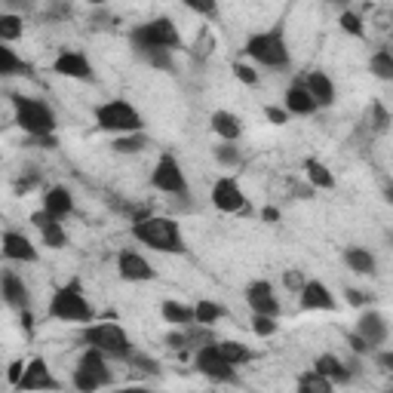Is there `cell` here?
<instances>
[{
  "label": "cell",
  "mask_w": 393,
  "mask_h": 393,
  "mask_svg": "<svg viewBox=\"0 0 393 393\" xmlns=\"http://www.w3.org/2000/svg\"><path fill=\"white\" fill-rule=\"evenodd\" d=\"M129 363L136 366V369L148 372V375H157V372H160V366H157V359H150V356H145V354H132V356H129Z\"/></svg>",
  "instance_id": "41"
},
{
  "label": "cell",
  "mask_w": 393,
  "mask_h": 393,
  "mask_svg": "<svg viewBox=\"0 0 393 393\" xmlns=\"http://www.w3.org/2000/svg\"><path fill=\"white\" fill-rule=\"evenodd\" d=\"M150 185H154L157 191H163V194H169V197H185L188 194V179H185V172H181V166L172 154H163L160 160H157L154 175H150Z\"/></svg>",
  "instance_id": "9"
},
{
  "label": "cell",
  "mask_w": 393,
  "mask_h": 393,
  "mask_svg": "<svg viewBox=\"0 0 393 393\" xmlns=\"http://www.w3.org/2000/svg\"><path fill=\"white\" fill-rule=\"evenodd\" d=\"M31 224L40 231V237H44V243L49 249H62V246H68V233L62 231V224H58L56 215H49L46 209H40V212L31 215Z\"/></svg>",
  "instance_id": "15"
},
{
  "label": "cell",
  "mask_w": 393,
  "mask_h": 393,
  "mask_svg": "<svg viewBox=\"0 0 393 393\" xmlns=\"http://www.w3.org/2000/svg\"><path fill=\"white\" fill-rule=\"evenodd\" d=\"M212 157L221 166H237L240 163V150H237V145H233V141H221V145L212 150Z\"/></svg>",
  "instance_id": "38"
},
{
  "label": "cell",
  "mask_w": 393,
  "mask_h": 393,
  "mask_svg": "<svg viewBox=\"0 0 393 393\" xmlns=\"http://www.w3.org/2000/svg\"><path fill=\"white\" fill-rule=\"evenodd\" d=\"M25 34V22L22 15H13V13H0V44H13Z\"/></svg>",
  "instance_id": "29"
},
{
  "label": "cell",
  "mask_w": 393,
  "mask_h": 393,
  "mask_svg": "<svg viewBox=\"0 0 393 393\" xmlns=\"http://www.w3.org/2000/svg\"><path fill=\"white\" fill-rule=\"evenodd\" d=\"M316 372L323 375V378H329L332 384H347L350 378H354V372L347 369L344 363H341L338 356H332V354H323L320 359H316V366H314Z\"/></svg>",
  "instance_id": "23"
},
{
  "label": "cell",
  "mask_w": 393,
  "mask_h": 393,
  "mask_svg": "<svg viewBox=\"0 0 393 393\" xmlns=\"http://www.w3.org/2000/svg\"><path fill=\"white\" fill-rule=\"evenodd\" d=\"M246 56L255 58L258 65H267V68H286L289 65V46H286V37H283V25L249 37L246 40Z\"/></svg>",
  "instance_id": "4"
},
{
  "label": "cell",
  "mask_w": 393,
  "mask_h": 393,
  "mask_svg": "<svg viewBox=\"0 0 393 393\" xmlns=\"http://www.w3.org/2000/svg\"><path fill=\"white\" fill-rule=\"evenodd\" d=\"M347 344H350V350H354V354H359V356H366V354H372V350H375L369 341L359 338L356 332H350V335H347Z\"/></svg>",
  "instance_id": "44"
},
{
  "label": "cell",
  "mask_w": 393,
  "mask_h": 393,
  "mask_svg": "<svg viewBox=\"0 0 393 393\" xmlns=\"http://www.w3.org/2000/svg\"><path fill=\"white\" fill-rule=\"evenodd\" d=\"M307 93L314 96V102L320 105V108H329L332 102H335V86H332V80H329V74H323V71H311L307 74Z\"/></svg>",
  "instance_id": "19"
},
{
  "label": "cell",
  "mask_w": 393,
  "mask_h": 393,
  "mask_svg": "<svg viewBox=\"0 0 393 393\" xmlns=\"http://www.w3.org/2000/svg\"><path fill=\"white\" fill-rule=\"evenodd\" d=\"M111 148L117 150V154H138L141 148H148V141H145L141 132H136V136H117Z\"/></svg>",
  "instance_id": "37"
},
{
  "label": "cell",
  "mask_w": 393,
  "mask_h": 393,
  "mask_svg": "<svg viewBox=\"0 0 393 393\" xmlns=\"http://www.w3.org/2000/svg\"><path fill=\"white\" fill-rule=\"evenodd\" d=\"M136 56L141 62H148L150 68H160V71H175V58L169 49H136Z\"/></svg>",
  "instance_id": "30"
},
{
  "label": "cell",
  "mask_w": 393,
  "mask_h": 393,
  "mask_svg": "<svg viewBox=\"0 0 393 393\" xmlns=\"http://www.w3.org/2000/svg\"><path fill=\"white\" fill-rule=\"evenodd\" d=\"M283 283H286V289L298 292V295H301V289L307 286V280H304V273H301V271H286V277H283Z\"/></svg>",
  "instance_id": "43"
},
{
  "label": "cell",
  "mask_w": 393,
  "mask_h": 393,
  "mask_svg": "<svg viewBox=\"0 0 393 393\" xmlns=\"http://www.w3.org/2000/svg\"><path fill=\"white\" fill-rule=\"evenodd\" d=\"M80 369L102 375L105 381H114V375H111V369H108V363H105V354H102V350H96V347H86V350H83V356H80Z\"/></svg>",
  "instance_id": "27"
},
{
  "label": "cell",
  "mask_w": 393,
  "mask_h": 393,
  "mask_svg": "<svg viewBox=\"0 0 393 393\" xmlns=\"http://www.w3.org/2000/svg\"><path fill=\"white\" fill-rule=\"evenodd\" d=\"M129 40L136 49H179L181 46V34L179 28L172 25V19H166V15H160V19H150L145 25H136V28L129 31Z\"/></svg>",
  "instance_id": "5"
},
{
  "label": "cell",
  "mask_w": 393,
  "mask_h": 393,
  "mask_svg": "<svg viewBox=\"0 0 393 393\" xmlns=\"http://www.w3.org/2000/svg\"><path fill=\"white\" fill-rule=\"evenodd\" d=\"M246 301H249V307H252L255 314L273 316V320L280 316V301H277V295H273V286L267 280L249 283V286H246Z\"/></svg>",
  "instance_id": "13"
},
{
  "label": "cell",
  "mask_w": 393,
  "mask_h": 393,
  "mask_svg": "<svg viewBox=\"0 0 393 393\" xmlns=\"http://www.w3.org/2000/svg\"><path fill=\"white\" fill-rule=\"evenodd\" d=\"M4 301L13 307V311H28V304H31V292H28V286L15 277L13 271H6L4 273Z\"/></svg>",
  "instance_id": "18"
},
{
  "label": "cell",
  "mask_w": 393,
  "mask_h": 393,
  "mask_svg": "<svg viewBox=\"0 0 393 393\" xmlns=\"http://www.w3.org/2000/svg\"><path fill=\"white\" fill-rule=\"evenodd\" d=\"M316 108H320V105L314 102V96L307 93V86H301V83H292V86L286 89V111L289 114L307 117V114H314Z\"/></svg>",
  "instance_id": "21"
},
{
  "label": "cell",
  "mask_w": 393,
  "mask_h": 393,
  "mask_svg": "<svg viewBox=\"0 0 393 393\" xmlns=\"http://www.w3.org/2000/svg\"><path fill=\"white\" fill-rule=\"evenodd\" d=\"M304 169H307V179H311L314 188H320V191H332V188H335V175H332L329 166H323L320 160H307Z\"/></svg>",
  "instance_id": "28"
},
{
  "label": "cell",
  "mask_w": 393,
  "mask_h": 393,
  "mask_svg": "<svg viewBox=\"0 0 393 393\" xmlns=\"http://www.w3.org/2000/svg\"><path fill=\"white\" fill-rule=\"evenodd\" d=\"M344 262H347L350 271L363 273V277H372V273H375V255L369 252V249L347 246V249H344Z\"/></svg>",
  "instance_id": "25"
},
{
  "label": "cell",
  "mask_w": 393,
  "mask_h": 393,
  "mask_svg": "<svg viewBox=\"0 0 393 393\" xmlns=\"http://www.w3.org/2000/svg\"><path fill=\"white\" fill-rule=\"evenodd\" d=\"M347 301L350 304H356V307H363V304H369V295L359 292V289H347Z\"/></svg>",
  "instance_id": "48"
},
{
  "label": "cell",
  "mask_w": 393,
  "mask_h": 393,
  "mask_svg": "<svg viewBox=\"0 0 393 393\" xmlns=\"http://www.w3.org/2000/svg\"><path fill=\"white\" fill-rule=\"evenodd\" d=\"M0 74L13 77V74H25V62L10 49V44H0Z\"/></svg>",
  "instance_id": "36"
},
{
  "label": "cell",
  "mask_w": 393,
  "mask_h": 393,
  "mask_svg": "<svg viewBox=\"0 0 393 393\" xmlns=\"http://www.w3.org/2000/svg\"><path fill=\"white\" fill-rule=\"evenodd\" d=\"M117 393H150L148 387H123V390H117Z\"/></svg>",
  "instance_id": "53"
},
{
  "label": "cell",
  "mask_w": 393,
  "mask_h": 393,
  "mask_svg": "<svg viewBox=\"0 0 393 393\" xmlns=\"http://www.w3.org/2000/svg\"><path fill=\"white\" fill-rule=\"evenodd\" d=\"M341 28H344L350 37H366L363 19H359L356 13H350V10H344V13H341Z\"/></svg>",
  "instance_id": "40"
},
{
  "label": "cell",
  "mask_w": 393,
  "mask_h": 393,
  "mask_svg": "<svg viewBox=\"0 0 393 393\" xmlns=\"http://www.w3.org/2000/svg\"><path fill=\"white\" fill-rule=\"evenodd\" d=\"M264 117L273 123V127H283V123L289 120V111H280V108H271V105H267V108H264Z\"/></svg>",
  "instance_id": "46"
},
{
  "label": "cell",
  "mask_w": 393,
  "mask_h": 393,
  "mask_svg": "<svg viewBox=\"0 0 393 393\" xmlns=\"http://www.w3.org/2000/svg\"><path fill=\"white\" fill-rule=\"evenodd\" d=\"M111 381H105L102 375H96V372H86V369H80L77 366V372H74V387L83 390V393H96L98 387H108Z\"/></svg>",
  "instance_id": "35"
},
{
  "label": "cell",
  "mask_w": 393,
  "mask_h": 393,
  "mask_svg": "<svg viewBox=\"0 0 393 393\" xmlns=\"http://www.w3.org/2000/svg\"><path fill=\"white\" fill-rule=\"evenodd\" d=\"M375 363H378L384 372L393 375V350H381V354H375Z\"/></svg>",
  "instance_id": "47"
},
{
  "label": "cell",
  "mask_w": 393,
  "mask_h": 393,
  "mask_svg": "<svg viewBox=\"0 0 393 393\" xmlns=\"http://www.w3.org/2000/svg\"><path fill=\"white\" fill-rule=\"evenodd\" d=\"M49 316L62 323H80V326L93 320V307H89L86 295H83L80 280H68L62 289H56L53 301H49Z\"/></svg>",
  "instance_id": "2"
},
{
  "label": "cell",
  "mask_w": 393,
  "mask_h": 393,
  "mask_svg": "<svg viewBox=\"0 0 393 393\" xmlns=\"http://www.w3.org/2000/svg\"><path fill=\"white\" fill-rule=\"evenodd\" d=\"M219 350L233 366H246L249 359H252V350H249L246 344H240V341H219Z\"/></svg>",
  "instance_id": "33"
},
{
  "label": "cell",
  "mask_w": 393,
  "mask_h": 393,
  "mask_svg": "<svg viewBox=\"0 0 393 393\" xmlns=\"http://www.w3.org/2000/svg\"><path fill=\"white\" fill-rule=\"evenodd\" d=\"M356 335H359V338H366L372 347H375V344H381V341L387 338V326H384V316H381V314H375V311L363 314V316H359V323H356Z\"/></svg>",
  "instance_id": "20"
},
{
  "label": "cell",
  "mask_w": 393,
  "mask_h": 393,
  "mask_svg": "<svg viewBox=\"0 0 393 393\" xmlns=\"http://www.w3.org/2000/svg\"><path fill=\"white\" fill-rule=\"evenodd\" d=\"M369 68H372V74L378 80H393V53L390 49H378V53L372 56Z\"/></svg>",
  "instance_id": "34"
},
{
  "label": "cell",
  "mask_w": 393,
  "mask_h": 393,
  "mask_svg": "<svg viewBox=\"0 0 393 393\" xmlns=\"http://www.w3.org/2000/svg\"><path fill=\"white\" fill-rule=\"evenodd\" d=\"M301 311H338V301L326 283L307 280V286L301 289Z\"/></svg>",
  "instance_id": "14"
},
{
  "label": "cell",
  "mask_w": 393,
  "mask_h": 393,
  "mask_svg": "<svg viewBox=\"0 0 393 393\" xmlns=\"http://www.w3.org/2000/svg\"><path fill=\"white\" fill-rule=\"evenodd\" d=\"M194 366H197V372L206 375L209 381H219V384H237L240 381L237 378V366L224 359V354L219 350V341H215V344L200 347L197 356H194Z\"/></svg>",
  "instance_id": "8"
},
{
  "label": "cell",
  "mask_w": 393,
  "mask_h": 393,
  "mask_svg": "<svg viewBox=\"0 0 393 393\" xmlns=\"http://www.w3.org/2000/svg\"><path fill=\"white\" fill-rule=\"evenodd\" d=\"M188 10L203 13V15H215V10H219V6H215V4H197V0H191V4H188Z\"/></svg>",
  "instance_id": "49"
},
{
  "label": "cell",
  "mask_w": 393,
  "mask_h": 393,
  "mask_svg": "<svg viewBox=\"0 0 393 393\" xmlns=\"http://www.w3.org/2000/svg\"><path fill=\"white\" fill-rule=\"evenodd\" d=\"M160 314H163V320L172 323V326H194L197 323V311H194V307L179 304V301H163Z\"/></svg>",
  "instance_id": "26"
},
{
  "label": "cell",
  "mask_w": 393,
  "mask_h": 393,
  "mask_svg": "<svg viewBox=\"0 0 393 393\" xmlns=\"http://www.w3.org/2000/svg\"><path fill=\"white\" fill-rule=\"evenodd\" d=\"M44 209H46L49 215H56V219H65V215H71V212H74V197H71V191L62 188V185L49 188L46 197H44Z\"/></svg>",
  "instance_id": "22"
},
{
  "label": "cell",
  "mask_w": 393,
  "mask_h": 393,
  "mask_svg": "<svg viewBox=\"0 0 393 393\" xmlns=\"http://www.w3.org/2000/svg\"><path fill=\"white\" fill-rule=\"evenodd\" d=\"M212 203L215 209H221V212H249V203L243 197V191L233 179H219L212 185Z\"/></svg>",
  "instance_id": "12"
},
{
  "label": "cell",
  "mask_w": 393,
  "mask_h": 393,
  "mask_svg": "<svg viewBox=\"0 0 393 393\" xmlns=\"http://www.w3.org/2000/svg\"><path fill=\"white\" fill-rule=\"evenodd\" d=\"M117 271H120V277L129 280V283L154 280V267H150L148 258H141L138 252H120L117 255Z\"/></svg>",
  "instance_id": "16"
},
{
  "label": "cell",
  "mask_w": 393,
  "mask_h": 393,
  "mask_svg": "<svg viewBox=\"0 0 393 393\" xmlns=\"http://www.w3.org/2000/svg\"><path fill=\"white\" fill-rule=\"evenodd\" d=\"M31 320H34V316H31V311H22V326H25V329H31V326H34Z\"/></svg>",
  "instance_id": "52"
},
{
  "label": "cell",
  "mask_w": 393,
  "mask_h": 393,
  "mask_svg": "<svg viewBox=\"0 0 393 393\" xmlns=\"http://www.w3.org/2000/svg\"><path fill=\"white\" fill-rule=\"evenodd\" d=\"M132 237H136L141 246L154 249V252H172V255L188 252L179 221L166 219V215H150L145 221H136L132 224Z\"/></svg>",
  "instance_id": "1"
},
{
  "label": "cell",
  "mask_w": 393,
  "mask_h": 393,
  "mask_svg": "<svg viewBox=\"0 0 393 393\" xmlns=\"http://www.w3.org/2000/svg\"><path fill=\"white\" fill-rule=\"evenodd\" d=\"M53 71L62 74V77H71V80H83V83H93L96 80L89 58L83 53H77V49H62L58 58L53 62Z\"/></svg>",
  "instance_id": "11"
},
{
  "label": "cell",
  "mask_w": 393,
  "mask_h": 393,
  "mask_svg": "<svg viewBox=\"0 0 393 393\" xmlns=\"http://www.w3.org/2000/svg\"><path fill=\"white\" fill-rule=\"evenodd\" d=\"M15 390L19 393H40V390H62V384L53 372H49L46 359L44 356H34L28 359V366H25V375L22 381L15 384Z\"/></svg>",
  "instance_id": "10"
},
{
  "label": "cell",
  "mask_w": 393,
  "mask_h": 393,
  "mask_svg": "<svg viewBox=\"0 0 393 393\" xmlns=\"http://www.w3.org/2000/svg\"><path fill=\"white\" fill-rule=\"evenodd\" d=\"M83 341H86L89 347L102 350L105 356H117V359H129L132 356V341L117 323H93V326H86V329H83Z\"/></svg>",
  "instance_id": "6"
},
{
  "label": "cell",
  "mask_w": 393,
  "mask_h": 393,
  "mask_svg": "<svg viewBox=\"0 0 393 393\" xmlns=\"http://www.w3.org/2000/svg\"><path fill=\"white\" fill-rule=\"evenodd\" d=\"M262 219H264V221H271V224H273V221H280V209L264 206V209H262Z\"/></svg>",
  "instance_id": "50"
},
{
  "label": "cell",
  "mask_w": 393,
  "mask_h": 393,
  "mask_svg": "<svg viewBox=\"0 0 393 393\" xmlns=\"http://www.w3.org/2000/svg\"><path fill=\"white\" fill-rule=\"evenodd\" d=\"M252 332H255L258 338H271V335H277V320H273V316L255 314V316H252Z\"/></svg>",
  "instance_id": "39"
},
{
  "label": "cell",
  "mask_w": 393,
  "mask_h": 393,
  "mask_svg": "<svg viewBox=\"0 0 393 393\" xmlns=\"http://www.w3.org/2000/svg\"><path fill=\"white\" fill-rule=\"evenodd\" d=\"M233 74H237V80H240V83H249V86H255V83H258L255 68H249V65H243V62L233 65Z\"/></svg>",
  "instance_id": "42"
},
{
  "label": "cell",
  "mask_w": 393,
  "mask_h": 393,
  "mask_svg": "<svg viewBox=\"0 0 393 393\" xmlns=\"http://www.w3.org/2000/svg\"><path fill=\"white\" fill-rule=\"evenodd\" d=\"M384 194H387V200H390V203H393V185H390L387 191H384Z\"/></svg>",
  "instance_id": "54"
},
{
  "label": "cell",
  "mask_w": 393,
  "mask_h": 393,
  "mask_svg": "<svg viewBox=\"0 0 393 393\" xmlns=\"http://www.w3.org/2000/svg\"><path fill=\"white\" fill-rule=\"evenodd\" d=\"M10 102H13V111H15V123H19V127L28 132L31 138H46V136H53V129H56V114L49 111V105H44L40 98L19 96V93H13Z\"/></svg>",
  "instance_id": "3"
},
{
  "label": "cell",
  "mask_w": 393,
  "mask_h": 393,
  "mask_svg": "<svg viewBox=\"0 0 393 393\" xmlns=\"http://www.w3.org/2000/svg\"><path fill=\"white\" fill-rule=\"evenodd\" d=\"M4 258L6 262H28L34 264L37 262V249L31 246V240L19 231H6L4 233Z\"/></svg>",
  "instance_id": "17"
},
{
  "label": "cell",
  "mask_w": 393,
  "mask_h": 393,
  "mask_svg": "<svg viewBox=\"0 0 393 393\" xmlns=\"http://www.w3.org/2000/svg\"><path fill=\"white\" fill-rule=\"evenodd\" d=\"M37 185V175H31V179H19L15 181V191H31Z\"/></svg>",
  "instance_id": "51"
},
{
  "label": "cell",
  "mask_w": 393,
  "mask_h": 393,
  "mask_svg": "<svg viewBox=\"0 0 393 393\" xmlns=\"http://www.w3.org/2000/svg\"><path fill=\"white\" fill-rule=\"evenodd\" d=\"M166 347H169V350H185V347H191L188 332H169V335H166Z\"/></svg>",
  "instance_id": "45"
},
{
  "label": "cell",
  "mask_w": 393,
  "mask_h": 393,
  "mask_svg": "<svg viewBox=\"0 0 393 393\" xmlns=\"http://www.w3.org/2000/svg\"><path fill=\"white\" fill-rule=\"evenodd\" d=\"M298 393H332V381L323 378L320 372H304L298 378Z\"/></svg>",
  "instance_id": "32"
},
{
  "label": "cell",
  "mask_w": 393,
  "mask_h": 393,
  "mask_svg": "<svg viewBox=\"0 0 393 393\" xmlns=\"http://www.w3.org/2000/svg\"><path fill=\"white\" fill-rule=\"evenodd\" d=\"M212 129H215V136H219L221 141H237L240 132H243L240 120L231 111H215L212 114Z\"/></svg>",
  "instance_id": "24"
},
{
  "label": "cell",
  "mask_w": 393,
  "mask_h": 393,
  "mask_svg": "<svg viewBox=\"0 0 393 393\" xmlns=\"http://www.w3.org/2000/svg\"><path fill=\"white\" fill-rule=\"evenodd\" d=\"M194 311H197V326H215L228 316V311L221 304H215V301H197Z\"/></svg>",
  "instance_id": "31"
},
{
  "label": "cell",
  "mask_w": 393,
  "mask_h": 393,
  "mask_svg": "<svg viewBox=\"0 0 393 393\" xmlns=\"http://www.w3.org/2000/svg\"><path fill=\"white\" fill-rule=\"evenodd\" d=\"M96 123L105 132H117V136H136L141 132V117L129 102L123 98H114V102H105L96 108Z\"/></svg>",
  "instance_id": "7"
}]
</instances>
